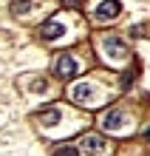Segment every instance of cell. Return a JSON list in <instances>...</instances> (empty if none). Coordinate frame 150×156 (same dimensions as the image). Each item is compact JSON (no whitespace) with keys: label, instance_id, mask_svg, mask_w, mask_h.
Masks as SVG:
<instances>
[{"label":"cell","instance_id":"cell-1","mask_svg":"<svg viewBox=\"0 0 150 156\" xmlns=\"http://www.w3.org/2000/svg\"><path fill=\"white\" fill-rule=\"evenodd\" d=\"M71 99H74L77 105H91L93 99H96V85H93L91 80L77 82V85L71 88Z\"/></svg>","mask_w":150,"mask_h":156},{"label":"cell","instance_id":"cell-2","mask_svg":"<svg viewBox=\"0 0 150 156\" xmlns=\"http://www.w3.org/2000/svg\"><path fill=\"white\" fill-rule=\"evenodd\" d=\"M79 151L88 153V156H99V153L108 151V145H105V139H102L99 133H85L79 139Z\"/></svg>","mask_w":150,"mask_h":156},{"label":"cell","instance_id":"cell-3","mask_svg":"<svg viewBox=\"0 0 150 156\" xmlns=\"http://www.w3.org/2000/svg\"><path fill=\"white\" fill-rule=\"evenodd\" d=\"M119 17V3L116 0H102V3L93 9V20L96 23H110Z\"/></svg>","mask_w":150,"mask_h":156},{"label":"cell","instance_id":"cell-4","mask_svg":"<svg viewBox=\"0 0 150 156\" xmlns=\"http://www.w3.org/2000/svg\"><path fill=\"white\" fill-rule=\"evenodd\" d=\"M102 51L108 54V60H125L127 57V45L119 37H102Z\"/></svg>","mask_w":150,"mask_h":156},{"label":"cell","instance_id":"cell-5","mask_svg":"<svg viewBox=\"0 0 150 156\" xmlns=\"http://www.w3.org/2000/svg\"><path fill=\"white\" fill-rule=\"evenodd\" d=\"M77 71H79V62L74 60L71 54H60V57H57V74L60 77H65V80L77 77Z\"/></svg>","mask_w":150,"mask_h":156},{"label":"cell","instance_id":"cell-6","mask_svg":"<svg viewBox=\"0 0 150 156\" xmlns=\"http://www.w3.org/2000/svg\"><path fill=\"white\" fill-rule=\"evenodd\" d=\"M62 34H65V26L57 23V20H48V23L40 29V37H43V40H60Z\"/></svg>","mask_w":150,"mask_h":156},{"label":"cell","instance_id":"cell-7","mask_svg":"<svg viewBox=\"0 0 150 156\" xmlns=\"http://www.w3.org/2000/svg\"><path fill=\"white\" fill-rule=\"evenodd\" d=\"M125 125V114L119 111H110V114H105V119H102V128H105V131H119V128Z\"/></svg>","mask_w":150,"mask_h":156},{"label":"cell","instance_id":"cell-8","mask_svg":"<svg viewBox=\"0 0 150 156\" xmlns=\"http://www.w3.org/2000/svg\"><path fill=\"white\" fill-rule=\"evenodd\" d=\"M60 119H62V114L57 111V108H48V111H40V114H37V122H40L43 128H54Z\"/></svg>","mask_w":150,"mask_h":156},{"label":"cell","instance_id":"cell-9","mask_svg":"<svg viewBox=\"0 0 150 156\" xmlns=\"http://www.w3.org/2000/svg\"><path fill=\"white\" fill-rule=\"evenodd\" d=\"M54 156H79V148H74V145H60Z\"/></svg>","mask_w":150,"mask_h":156},{"label":"cell","instance_id":"cell-10","mask_svg":"<svg viewBox=\"0 0 150 156\" xmlns=\"http://www.w3.org/2000/svg\"><path fill=\"white\" fill-rule=\"evenodd\" d=\"M29 9H31L29 0H14V3H12V12H14L17 17H23V12H29Z\"/></svg>","mask_w":150,"mask_h":156},{"label":"cell","instance_id":"cell-11","mask_svg":"<svg viewBox=\"0 0 150 156\" xmlns=\"http://www.w3.org/2000/svg\"><path fill=\"white\" fill-rule=\"evenodd\" d=\"M145 139H150V128H147V131H145Z\"/></svg>","mask_w":150,"mask_h":156}]
</instances>
